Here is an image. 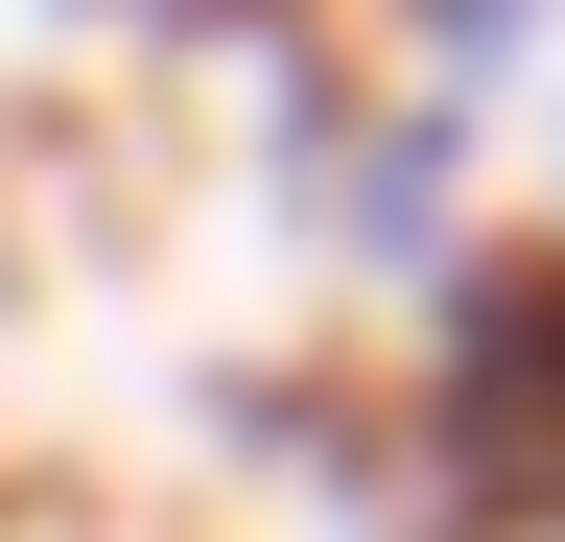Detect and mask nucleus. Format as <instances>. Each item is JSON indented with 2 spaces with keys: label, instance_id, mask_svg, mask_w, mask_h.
<instances>
[{
  "label": "nucleus",
  "instance_id": "1",
  "mask_svg": "<svg viewBox=\"0 0 565 542\" xmlns=\"http://www.w3.org/2000/svg\"><path fill=\"white\" fill-rule=\"evenodd\" d=\"M424 448H448L471 519H565V259H471L448 284V354H424Z\"/></svg>",
  "mask_w": 565,
  "mask_h": 542
},
{
  "label": "nucleus",
  "instance_id": "2",
  "mask_svg": "<svg viewBox=\"0 0 565 542\" xmlns=\"http://www.w3.org/2000/svg\"><path fill=\"white\" fill-rule=\"evenodd\" d=\"M401 24H424V72H494V47H519L542 0H401Z\"/></svg>",
  "mask_w": 565,
  "mask_h": 542
},
{
  "label": "nucleus",
  "instance_id": "3",
  "mask_svg": "<svg viewBox=\"0 0 565 542\" xmlns=\"http://www.w3.org/2000/svg\"><path fill=\"white\" fill-rule=\"evenodd\" d=\"M141 24H189V0H141Z\"/></svg>",
  "mask_w": 565,
  "mask_h": 542
}]
</instances>
